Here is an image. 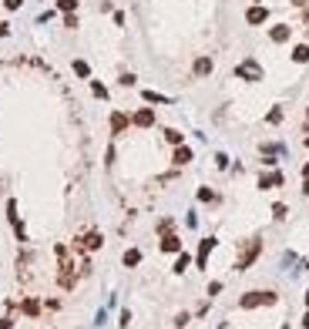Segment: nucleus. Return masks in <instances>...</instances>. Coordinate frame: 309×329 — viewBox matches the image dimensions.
Wrapping results in <instances>:
<instances>
[{"label": "nucleus", "instance_id": "1", "mask_svg": "<svg viewBox=\"0 0 309 329\" xmlns=\"http://www.w3.org/2000/svg\"><path fill=\"white\" fill-rule=\"evenodd\" d=\"M279 302V296L272 289H255V292H246L242 299H239V306L242 309H255V306H276Z\"/></svg>", "mask_w": 309, "mask_h": 329}, {"label": "nucleus", "instance_id": "2", "mask_svg": "<svg viewBox=\"0 0 309 329\" xmlns=\"http://www.w3.org/2000/svg\"><path fill=\"white\" fill-rule=\"evenodd\" d=\"M259 252H262V242H259V239H252V242H246V249H242V255H239V262H235V269H239V272H246V269L252 266V262L259 259Z\"/></svg>", "mask_w": 309, "mask_h": 329}, {"label": "nucleus", "instance_id": "3", "mask_svg": "<svg viewBox=\"0 0 309 329\" xmlns=\"http://www.w3.org/2000/svg\"><path fill=\"white\" fill-rule=\"evenodd\" d=\"M235 74L242 81H262V67H259L255 60H242V64L235 67Z\"/></svg>", "mask_w": 309, "mask_h": 329}, {"label": "nucleus", "instance_id": "4", "mask_svg": "<svg viewBox=\"0 0 309 329\" xmlns=\"http://www.w3.org/2000/svg\"><path fill=\"white\" fill-rule=\"evenodd\" d=\"M104 245V239H101V232H88L84 239H77V249H84V252H97Z\"/></svg>", "mask_w": 309, "mask_h": 329}, {"label": "nucleus", "instance_id": "5", "mask_svg": "<svg viewBox=\"0 0 309 329\" xmlns=\"http://www.w3.org/2000/svg\"><path fill=\"white\" fill-rule=\"evenodd\" d=\"M128 124H131V118L124 115V111H111V135H124Z\"/></svg>", "mask_w": 309, "mask_h": 329}, {"label": "nucleus", "instance_id": "6", "mask_svg": "<svg viewBox=\"0 0 309 329\" xmlns=\"http://www.w3.org/2000/svg\"><path fill=\"white\" fill-rule=\"evenodd\" d=\"M289 37H292L289 24H276V27H269V40H272V44H286Z\"/></svg>", "mask_w": 309, "mask_h": 329}, {"label": "nucleus", "instance_id": "7", "mask_svg": "<svg viewBox=\"0 0 309 329\" xmlns=\"http://www.w3.org/2000/svg\"><path fill=\"white\" fill-rule=\"evenodd\" d=\"M282 185H286V175L282 172H272V175H262V178H259V188H262V192H266V188H282Z\"/></svg>", "mask_w": 309, "mask_h": 329}, {"label": "nucleus", "instance_id": "8", "mask_svg": "<svg viewBox=\"0 0 309 329\" xmlns=\"http://www.w3.org/2000/svg\"><path fill=\"white\" fill-rule=\"evenodd\" d=\"M131 124H138V128H152L154 124V111L152 108H138L135 115H131Z\"/></svg>", "mask_w": 309, "mask_h": 329}, {"label": "nucleus", "instance_id": "9", "mask_svg": "<svg viewBox=\"0 0 309 329\" xmlns=\"http://www.w3.org/2000/svg\"><path fill=\"white\" fill-rule=\"evenodd\" d=\"M212 58H209V54H202V58H195V64H192V71H195V78H209V74H212Z\"/></svg>", "mask_w": 309, "mask_h": 329}, {"label": "nucleus", "instance_id": "10", "mask_svg": "<svg viewBox=\"0 0 309 329\" xmlns=\"http://www.w3.org/2000/svg\"><path fill=\"white\" fill-rule=\"evenodd\" d=\"M246 20H249V24H266V20H269V10H266L262 3H255V7L246 10Z\"/></svg>", "mask_w": 309, "mask_h": 329}, {"label": "nucleus", "instance_id": "11", "mask_svg": "<svg viewBox=\"0 0 309 329\" xmlns=\"http://www.w3.org/2000/svg\"><path fill=\"white\" fill-rule=\"evenodd\" d=\"M212 249H215V239H202V249H198V255H195L198 269H205V262H209V255H212Z\"/></svg>", "mask_w": 309, "mask_h": 329}, {"label": "nucleus", "instance_id": "12", "mask_svg": "<svg viewBox=\"0 0 309 329\" xmlns=\"http://www.w3.org/2000/svg\"><path fill=\"white\" fill-rule=\"evenodd\" d=\"M192 158H195V155H192V148H188V145H178V148H175V155H172V161L178 165V168H185Z\"/></svg>", "mask_w": 309, "mask_h": 329}, {"label": "nucleus", "instance_id": "13", "mask_svg": "<svg viewBox=\"0 0 309 329\" xmlns=\"http://www.w3.org/2000/svg\"><path fill=\"white\" fill-rule=\"evenodd\" d=\"M161 252H182V242H178V235H172V232H165L161 235Z\"/></svg>", "mask_w": 309, "mask_h": 329}, {"label": "nucleus", "instance_id": "14", "mask_svg": "<svg viewBox=\"0 0 309 329\" xmlns=\"http://www.w3.org/2000/svg\"><path fill=\"white\" fill-rule=\"evenodd\" d=\"M292 60L296 64H309V44H296L292 47Z\"/></svg>", "mask_w": 309, "mask_h": 329}, {"label": "nucleus", "instance_id": "15", "mask_svg": "<svg viewBox=\"0 0 309 329\" xmlns=\"http://www.w3.org/2000/svg\"><path fill=\"white\" fill-rule=\"evenodd\" d=\"M165 141L178 148V145H185V135H182V131H175V128H165Z\"/></svg>", "mask_w": 309, "mask_h": 329}, {"label": "nucleus", "instance_id": "16", "mask_svg": "<svg viewBox=\"0 0 309 329\" xmlns=\"http://www.w3.org/2000/svg\"><path fill=\"white\" fill-rule=\"evenodd\" d=\"M121 262H124L128 269H135L138 262H141V252H138V249H128V252H124V259H121Z\"/></svg>", "mask_w": 309, "mask_h": 329}, {"label": "nucleus", "instance_id": "17", "mask_svg": "<svg viewBox=\"0 0 309 329\" xmlns=\"http://www.w3.org/2000/svg\"><path fill=\"white\" fill-rule=\"evenodd\" d=\"M141 97H145L148 104H168V97H165V94H158V91H141Z\"/></svg>", "mask_w": 309, "mask_h": 329}, {"label": "nucleus", "instance_id": "18", "mask_svg": "<svg viewBox=\"0 0 309 329\" xmlns=\"http://www.w3.org/2000/svg\"><path fill=\"white\" fill-rule=\"evenodd\" d=\"M91 94H94L97 101H108V88H104L101 81H91Z\"/></svg>", "mask_w": 309, "mask_h": 329}, {"label": "nucleus", "instance_id": "19", "mask_svg": "<svg viewBox=\"0 0 309 329\" xmlns=\"http://www.w3.org/2000/svg\"><path fill=\"white\" fill-rule=\"evenodd\" d=\"M71 67H74V74H77V78H91V67H88V60H74Z\"/></svg>", "mask_w": 309, "mask_h": 329}, {"label": "nucleus", "instance_id": "20", "mask_svg": "<svg viewBox=\"0 0 309 329\" xmlns=\"http://www.w3.org/2000/svg\"><path fill=\"white\" fill-rule=\"evenodd\" d=\"M282 118H286V111H282V108H272L269 115H266V121H269V124H282Z\"/></svg>", "mask_w": 309, "mask_h": 329}, {"label": "nucleus", "instance_id": "21", "mask_svg": "<svg viewBox=\"0 0 309 329\" xmlns=\"http://www.w3.org/2000/svg\"><path fill=\"white\" fill-rule=\"evenodd\" d=\"M188 262H192V255H185V252H178V262H175V272L182 275V272L188 269Z\"/></svg>", "mask_w": 309, "mask_h": 329}, {"label": "nucleus", "instance_id": "22", "mask_svg": "<svg viewBox=\"0 0 309 329\" xmlns=\"http://www.w3.org/2000/svg\"><path fill=\"white\" fill-rule=\"evenodd\" d=\"M24 312H27V316H37L40 302H37V299H24Z\"/></svg>", "mask_w": 309, "mask_h": 329}, {"label": "nucleus", "instance_id": "23", "mask_svg": "<svg viewBox=\"0 0 309 329\" xmlns=\"http://www.w3.org/2000/svg\"><path fill=\"white\" fill-rule=\"evenodd\" d=\"M58 10H64V14H74V10H77V0H58Z\"/></svg>", "mask_w": 309, "mask_h": 329}, {"label": "nucleus", "instance_id": "24", "mask_svg": "<svg viewBox=\"0 0 309 329\" xmlns=\"http://www.w3.org/2000/svg\"><path fill=\"white\" fill-rule=\"evenodd\" d=\"M286 212H289V209H286L282 202H276V205H272V218H286Z\"/></svg>", "mask_w": 309, "mask_h": 329}, {"label": "nucleus", "instance_id": "25", "mask_svg": "<svg viewBox=\"0 0 309 329\" xmlns=\"http://www.w3.org/2000/svg\"><path fill=\"white\" fill-rule=\"evenodd\" d=\"M198 198H202V202H215V192L212 188H198Z\"/></svg>", "mask_w": 309, "mask_h": 329}, {"label": "nucleus", "instance_id": "26", "mask_svg": "<svg viewBox=\"0 0 309 329\" xmlns=\"http://www.w3.org/2000/svg\"><path fill=\"white\" fill-rule=\"evenodd\" d=\"M135 74H121V88H135Z\"/></svg>", "mask_w": 309, "mask_h": 329}, {"label": "nucleus", "instance_id": "27", "mask_svg": "<svg viewBox=\"0 0 309 329\" xmlns=\"http://www.w3.org/2000/svg\"><path fill=\"white\" fill-rule=\"evenodd\" d=\"M158 232H161V235L172 232V218H161V222H158Z\"/></svg>", "mask_w": 309, "mask_h": 329}, {"label": "nucleus", "instance_id": "28", "mask_svg": "<svg viewBox=\"0 0 309 329\" xmlns=\"http://www.w3.org/2000/svg\"><path fill=\"white\" fill-rule=\"evenodd\" d=\"M64 27H67V30H74V27H77V17H74V14H67V17H64Z\"/></svg>", "mask_w": 309, "mask_h": 329}, {"label": "nucleus", "instance_id": "29", "mask_svg": "<svg viewBox=\"0 0 309 329\" xmlns=\"http://www.w3.org/2000/svg\"><path fill=\"white\" fill-rule=\"evenodd\" d=\"M20 3H24V0H3V7H7V10H17Z\"/></svg>", "mask_w": 309, "mask_h": 329}, {"label": "nucleus", "instance_id": "30", "mask_svg": "<svg viewBox=\"0 0 309 329\" xmlns=\"http://www.w3.org/2000/svg\"><path fill=\"white\" fill-rule=\"evenodd\" d=\"M0 37H10V24H0Z\"/></svg>", "mask_w": 309, "mask_h": 329}, {"label": "nucleus", "instance_id": "31", "mask_svg": "<svg viewBox=\"0 0 309 329\" xmlns=\"http://www.w3.org/2000/svg\"><path fill=\"white\" fill-rule=\"evenodd\" d=\"M289 3H292V7H306L309 0H289Z\"/></svg>", "mask_w": 309, "mask_h": 329}, {"label": "nucleus", "instance_id": "32", "mask_svg": "<svg viewBox=\"0 0 309 329\" xmlns=\"http://www.w3.org/2000/svg\"><path fill=\"white\" fill-rule=\"evenodd\" d=\"M303 20H306V24H309V3H306V7H303Z\"/></svg>", "mask_w": 309, "mask_h": 329}, {"label": "nucleus", "instance_id": "33", "mask_svg": "<svg viewBox=\"0 0 309 329\" xmlns=\"http://www.w3.org/2000/svg\"><path fill=\"white\" fill-rule=\"evenodd\" d=\"M0 329H10V319H0Z\"/></svg>", "mask_w": 309, "mask_h": 329}, {"label": "nucleus", "instance_id": "34", "mask_svg": "<svg viewBox=\"0 0 309 329\" xmlns=\"http://www.w3.org/2000/svg\"><path fill=\"white\" fill-rule=\"evenodd\" d=\"M303 329H309V312H306V316H303Z\"/></svg>", "mask_w": 309, "mask_h": 329}, {"label": "nucleus", "instance_id": "35", "mask_svg": "<svg viewBox=\"0 0 309 329\" xmlns=\"http://www.w3.org/2000/svg\"><path fill=\"white\" fill-rule=\"evenodd\" d=\"M303 178H309V161H306V165H303Z\"/></svg>", "mask_w": 309, "mask_h": 329}, {"label": "nucleus", "instance_id": "36", "mask_svg": "<svg viewBox=\"0 0 309 329\" xmlns=\"http://www.w3.org/2000/svg\"><path fill=\"white\" fill-rule=\"evenodd\" d=\"M303 141H306V148H309V131H306V135H303Z\"/></svg>", "mask_w": 309, "mask_h": 329}, {"label": "nucleus", "instance_id": "37", "mask_svg": "<svg viewBox=\"0 0 309 329\" xmlns=\"http://www.w3.org/2000/svg\"><path fill=\"white\" fill-rule=\"evenodd\" d=\"M306 306H309V292H306Z\"/></svg>", "mask_w": 309, "mask_h": 329}, {"label": "nucleus", "instance_id": "38", "mask_svg": "<svg viewBox=\"0 0 309 329\" xmlns=\"http://www.w3.org/2000/svg\"><path fill=\"white\" fill-rule=\"evenodd\" d=\"M255 3H259V0H255Z\"/></svg>", "mask_w": 309, "mask_h": 329}]
</instances>
